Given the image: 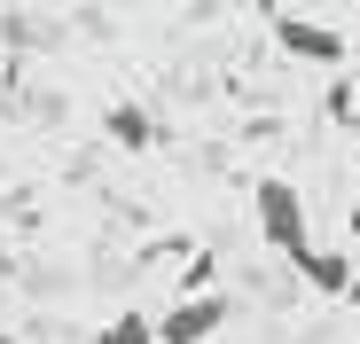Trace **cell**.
<instances>
[{"instance_id":"obj_4","label":"cell","mask_w":360,"mask_h":344,"mask_svg":"<svg viewBox=\"0 0 360 344\" xmlns=\"http://www.w3.org/2000/svg\"><path fill=\"white\" fill-rule=\"evenodd\" d=\"M297 274H306L321 298H345V290H352V258H345V251H306V258H297Z\"/></svg>"},{"instance_id":"obj_5","label":"cell","mask_w":360,"mask_h":344,"mask_svg":"<svg viewBox=\"0 0 360 344\" xmlns=\"http://www.w3.org/2000/svg\"><path fill=\"white\" fill-rule=\"evenodd\" d=\"M110 141H126V149H149V141H157V126H149V110H134V102H117V110H110Z\"/></svg>"},{"instance_id":"obj_2","label":"cell","mask_w":360,"mask_h":344,"mask_svg":"<svg viewBox=\"0 0 360 344\" xmlns=\"http://www.w3.org/2000/svg\"><path fill=\"white\" fill-rule=\"evenodd\" d=\"M219 321H227V298H219V290H204V298H180V305L157 321V344H204Z\"/></svg>"},{"instance_id":"obj_3","label":"cell","mask_w":360,"mask_h":344,"mask_svg":"<svg viewBox=\"0 0 360 344\" xmlns=\"http://www.w3.org/2000/svg\"><path fill=\"white\" fill-rule=\"evenodd\" d=\"M274 39L290 55H306V63H345V32L329 24H306V16H274Z\"/></svg>"},{"instance_id":"obj_6","label":"cell","mask_w":360,"mask_h":344,"mask_svg":"<svg viewBox=\"0 0 360 344\" xmlns=\"http://www.w3.org/2000/svg\"><path fill=\"white\" fill-rule=\"evenodd\" d=\"M94 344H157V321H149V313H117Z\"/></svg>"},{"instance_id":"obj_1","label":"cell","mask_w":360,"mask_h":344,"mask_svg":"<svg viewBox=\"0 0 360 344\" xmlns=\"http://www.w3.org/2000/svg\"><path fill=\"white\" fill-rule=\"evenodd\" d=\"M251 204H259V235H266L290 266L314 251V235H306V196H297L290 180H259V188H251Z\"/></svg>"},{"instance_id":"obj_7","label":"cell","mask_w":360,"mask_h":344,"mask_svg":"<svg viewBox=\"0 0 360 344\" xmlns=\"http://www.w3.org/2000/svg\"><path fill=\"white\" fill-rule=\"evenodd\" d=\"M0 344H16V336H0Z\"/></svg>"}]
</instances>
